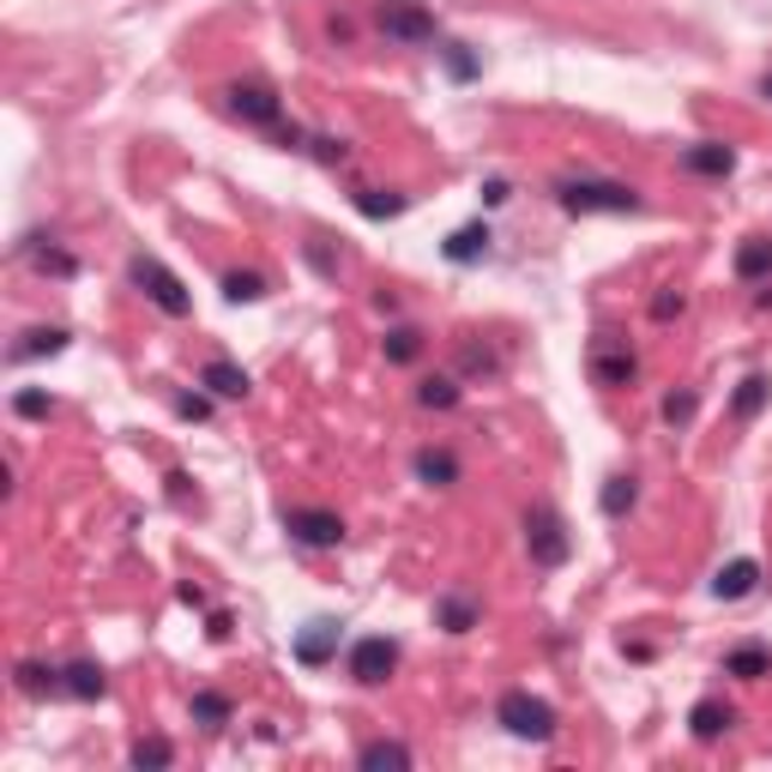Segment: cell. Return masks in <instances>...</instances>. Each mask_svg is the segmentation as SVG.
I'll return each mask as SVG.
<instances>
[{
  "label": "cell",
  "instance_id": "obj_1",
  "mask_svg": "<svg viewBox=\"0 0 772 772\" xmlns=\"http://www.w3.org/2000/svg\"><path fill=\"white\" fill-rule=\"evenodd\" d=\"M556 200H561V212H573V217L640 212V193L628 182H603V175H568V182H556Z\"/></svg>",
  "mask_w": 772,
  "mask_h": 772
},
{
  "label": "cell",
  "instance_id": "obj_2",
  "mask_svg": "<svg viewBox=\"0 0 772 772\" xmlns=\"http://www.w3.org/2000/svg\"><path fill=\"white\" fill-rule=\"evenodd\" d=\"M495 725L507 730V737H519V742H549L556 737V706L537 700L532 688H507L495 700Z\"/></svg>",
  "mask_w": 772,
  "mask_h": 772
},
{
  "label": "cell",
  "instance_id": "obj_3",
  "mask_svg": "<svg viewBox=\"0 0 772 772\" xmlns=\"http://www.w3.org/2000/svg\"><path fill=\"white\" fill-rule=\"evenodd\" d=\"M525 549H532L537 568H561L573 556V537L556 507H525Z\"/></svg>",
  "mask_w": 772,
  "mask_h": 772
},
{
  "label": "cell",
  "instance_id": "obj_4",
  "mask_svg": "<svg viewBox=\"0 0 772 772\" xmlns=\"http://www.w3.org/2000/svg\"><path fill=\"white\" fill-rule=\"evenodd\" d=\"M127 272H133V285L151 296V302L163 308V314L170 320H182V314H193V296L182 290V278L170 272V266L163 260H151V254H133V266H127Z\"/></svg>",
  "mask_w": 772,
  "mask_h": 772
},
{
  "label": "cell",
  "instance_id": "obj_5",
  "mask_svg": "<svg viewBox=\"0 0 772 772\" xmlns=\"http://www.w3.org/2000/svg\"><path fill=\"white\" fill-rule=\"evenodd\" d=\"M375 24H380V36H393V43H435L441 36V24H435V12H422L417 0H386V7L375 12Z\"/></svg>",
  "mask_w": 772,
  "mask_h": 772
},
{
  "label": "cell",
  "instance_id": "obj_6",
  "mask_svg": "<svg viewBox=\"0 0 772 772\" xmlns=\"http://www.w3.org/2000/svg\"><path fill=\"white\" fill-rule=\"evenodd\" d=\"M285 532L302 549H339L344 544V519L332 507H285Z\"/></svg>",
  "mask_w": 772,
  "mask_h": 772
},
{
  "label": "cell",
  "instance_id": "obj_7",
  "mask_svg": "<svg viewBox=\"0 0 772 772\" xmlns=\"http://www.w3.org/2000/svg\"><path fill=\"white\" fill-rule=\"evenodd\" d=\"M393 671H398V640L363 634V640L351 646V682H356V688H380Z\"/></svg>",
  "mask_w": 772,
  "mask_h": 772
},
{
  "label": "cell",
  "instance_id": "obj_8",
  "mask_svg": "<svg viewBox=\"0 0 772 772\" xmlns=\"http://www.w3.org/2000/svg\"><path fill=\"white\" fill-rule=\"evenodd\" d=\"M229 115H242L248 127H278L285 121V97L272 92L266 79H242V85H229Z\"/></svg>",
  "mask_w": 772,
  "mask_h": 772
},
{
  "label": "cell",
  "instance_id": "obj_9",
  "mask_svg": "<svg viewBox=\"0 0 772 772\" xmlns=\"http://www.w3.org/2000/svg\"><path fill=\"white\" fill-rule=\"evenodd\" d=\"M682 170L706 175V182H725V175L737 170V151H730L725 139H694V146L682 151Z\"/></svg>",
  "mask_w": 772,
  "mask_h": 772
},
{
  "label": "cell",
  "instance_id": "obj_10",
  "mask_svg": "<svg viewBox=\"0 0 772 772\" xmlns=\"http://www.w3.org/2000/svg\"><path fill=\"white\" fill-rule=\"evenodd\" d=\"M591 375H598V386H628L640 375L634 351H622V344H610V332L598 339V351H591Z\"/></svg>",
  "mask_w": 772,
  "mask_h": 772
},
{
  "label": "cell",
  "instance_id": "obj_11",
  "mask_svg": "<svg viewBox=\"0 0 772 772\" xmlns=\"http://www.w3.org/2000/svg\"><path fill=\"white\" fill-rule=\"evenodd\" d=\"M339 658V622H308L302 634H296V664H308V671H320V664Z\"/></svg>",
  "mask_w": 772,
  "mask_h": 772
},
{
  "label": "cell",
  "instance_id": "obj_12",
  "mask_svg": "<svg viewBox=\"0 0 772 772\" xmlns=\"http://www.w3.org/2000/svg\"><path fill=\"white\" fill-rule=\"evenodd\" d=\"M725 676L737 682H766L772 676V646H761V640H742V646L725 652Z\"/></svg>",
  "mask_w": 772,
  "mask_h": 772
},
{
  "label": "cell",
  "instance_id": "obj_13",
  "mask_svg": "<svg viewBox=\"0 0 772 772\" xmlns=\"http://www.w3.org/2000/svg\"><path fill=\"white\" fill-rule=\"evenodd\" d=\"M754 586H761V561H749V556H742V561H730V568H718V579H712V598H718V603H742Z\"/></svg>",
  "mask_w": 772,
  "mask_h": 772
},
{
  "label": "cell",
  "instance_id": "obj_14",
  "mask_svg": "<svg viewBox=\"0 0 772 772\" xmlns=\"http://www.w3.org/2000/svg\"><path fill=\"white\" fill-rule=\"evenodd\" d=\"M103 664H92V658H73L67 671H61V694H73V700H103Z\"/></svg>",
  "mask_w": 772,
  "mask_h": 772
},
{
  "label": "cell",
  "instance_id": "obj_15",
  "mask_svg": "<svg viewBox=\"0 0 772 772\" xmlns=\"http://www.w3.org/2000/svg\"><path fill=\"white\" fill-rule=\"evenodd\" d=\"M688 725H694V742H718L730 725H737V706H725V700H700L688 712Z\"/></svg>",
  "mask_w": 772,
  "mask_h": 772
},
{
  "label": "cell",
  "instance_id": "obj_16",
  "mask_svg": "<svg viewBox=\"0 0 772 772\" xmlns=\"http://www.w3.org/2000/svg\"><path fill=\"white\" fill-rule=\"evenodd\" d=\"M200 386H205V393H212V398H248V386H254V380L242 375L236 363H224V356H217V363H205Z\"/></svg>",
  "mask_w": 772,
  "mask_h": 772
},
{
  "label": "cell",
  "instance_id": "obj_17",
  "mask_svg": "<svg viewBox=\"0 0 772 772\" xmlns=\"http://www.w3.org/2000/svg\"><path fill=\"white\" fill-rule=\"evenodd\" d=\"M737 278L742 285H761V278H772V236H749L737 248Z\"/></svg>",
  "mask_w": 772,
  "mask_h": 772
},
{
  "label": "cell",
  "instance_id": "obj_18",
  "mask_svg": "<svg viewBox=\"0 0 772 772\" xmlns=\"http://www.w3.org/2000/svg\"><path fill=\"white\" fill-rule=\"evenodd\" d=\"M489 224H465V229H453V236H447V260L453 266H471V260H483L489 254Z\"/></svg>",
  "mask_w": 772,
  "mask_h": 772
},
{
  "label": "cell",
  "instance_id": "obj_19",
  "mask_svg": "<svg viewBox=\"0 0 772 772\" xmlns=\"http://www.w3.org/2000/svg\"><path fill=\"white\" fill-rule=\"evenodd\" d=\"M417 478L429 489H447V483H459V459L447 453V447H422V453H417Z\"/></svg>",
  "mask_w": 772,
  "mask_h": 772
},
{
  "label": "cell",
  "instance_id": "obj_20",
  "mask_svg": "<svg viewBox=\"0 0 772 772\" xmlns=\"http://www.w3.org/2000/svg\"><path fill=\"white\" fill-rule=\"evenodd\" d=\"M478 603H471V598H459V591H447V598L441 603H435V622H441L447 628V634H471V628H478Z\"/></svg>",
  "mask_w": 772,
  "mask_h": 772
},
{
  "label": "cell",
  "instance_id": "obj_21",
  "mask_svg": "<svg viewBox=\"0 0 772 772\" xmlns=\"http://www.w3.org/2000/svg\"><path fill=\"white\" fill-rule=\"evenodd\" d=\"M766 398H772V380H766V375H749V380L737 386V398H730V410H737L742 422H754V417L766 410Z\"/></svg>",
  "mask_w": 772,
  "mask_h": 772
},
{
  "label": "cell",
  "instance_id": "obj_22",
  "mask_svg": "<svg viewBox=\"0 0 772 772\" xmlns=\"http://www.w3.org/2000/svg\"><path fill=\"white\" fill-rule=\"evenodd\" d=\"M229 712H236V706H229L217 688H200V694H193V725H205V730H224V725H229Z\"/></svg>",
  "mask_w": 772,
  "mask_h": 772
},
{
  "label": "cell",
  "instance_id": "obj_23",
  "mask_svg": "<svg viewBox=\"0 0 772 772\" xmlns=\"http://www.w3.org/2000/svg\"><path fill=\"white\" fill-rule=\"evenodd\" d=\"M55 351H67V332L61 326H36V332H24V344H12V356H55Z\"/></svg>",
  "mask_w": 772,
  "mask_h": 772
},
{
  "label": "cell",
  "instance_id": "obj_24",
  "mask_svg": "<svg viewBox=\"0 0 772 772\" xmlns=\"http://www.w3.org/2000/svg\"><path fill=\"white\" fill-rule=\"evenodd\" d=\"M417 405L422 410H453L459 405V380L453 375H429V380L417 386Z\"/></svg>",
  "mask_w": 772,
  "mask_h": 772
},
{
  "label": "cell",
  "instance_id": "obj_25",
  "mask_svg": "<svg viewBox=\"0 0 772 772\" xmlns=\"http://www.w3.org/2000/svg\"><path fill=\"white\" fill-rule=\"evenodd\" d=\"M380 351H386V363H417V356H422V332L417 326H393L380 339Z\"/></svg>",
  "mask_w": 772,
  "mask_h": 772
},
{
  "label": "cell",
  "instance_id": "obj_26",
  "mask_svg": "<svg viewBox=\"0 0 772 772\" xmlns=\"http://www.w3.org/2000/svg\"><path fill=\"white\" fill-rule=\"evenodd\" d=\"M634 495H640V489H634V478H610V483H603V495H598L603 519H622V513L634 507Z\"/></svg>",
  "mask_w": 772,
  "mask_h": 772
},
{
  "label": "cell",
  "instance_id": "obj_27",
  "mask_svg": "<svg viewBox=\"0 0 772 772\" xmlns=\"http://www.w3.org/2000/svg\"><path fill=\"white\" fill-rule=\"evenodd\" d=\"M356 761H363V766H410V749H405V742H393V737H380V742H363Z\"/></svg>",
  "mask_w": 772,
  "mask_h": 772
},
{
  "label": "cell",
  "instance_id": "obj_28",
  "mask_svg": "<svg viewBox=\"0 0 772 772\" xmlns=\"http://www.w3.org/2000/svg\"><path fill=\"white\" fill-rule=\"evenodd\" d=\"M356 212H363V217H398V212H405V193L363 187V193H356Z\"/></svg>",
  "mask_w": 772,
  "mask_h": 772
},
{
  "label": "cell",
  "instance_id": "obj_29",
  "mask_svg": "<svg viewBox=\"0 0 772 772\" xmlns=\"http://www.w3.org/2000/svg\"><path fill=\"white\" fill-rule=\"evenodd\" d=\"M19 688L24 694H61V671L55 664H19Z\"/></svg>",
  "mask_w": 772,
  "mask_h": 772
},
{
  "label": "cell",
  "instance_id": "obj_30",
  "mask_svg": "<svg viewBox=\"0 0 772 772\" xmlns=\"http://www.w3.org/2000/svg\"><path fill=\"white\" fill-rule=\"evenodd\" d=\"M694 410H700V393H694V386H682V393L664 398V422H671V429H688Z\"/></svg>",
  "mask_w": 772,
  "mask_h": 772
},
{
  "label": "cell",
  "instance_id": "obj_31",
  "mask_svg": "<svg viewBox=\"0 0 772 772\" xmlns=\"http://www.w3.org/2000/svg\"><path fill=\"white\" fill-rule=\"evenodd\" d=\"M224 296H229V302H260L266 278L260 272H224Z\"/></svg>",
  "mask_w": 772,
  "mask_h": 772
},
{
  "label": "cell",
  "instance_id": "obj_32",
  "mask_svg": "<svg viewBox=\"0 0 772 772\" xmlns=\"http://www.w3.org/2000/svg\"><path fill=\"white\" fill-rule=\"evenodd\" d=\"M175 761V749L163 737H146V742H133V766H170Z\"/></svg>",
  "mask_w": 772,
  "mask_h": 772
},
{
  "label": "cell",
  "instance_id": "obj_33",
  "mask_svg": "<svg viewBox=\"0 0 772 772\" xmlns=\"http://www.w3.org/2000/svg\"><path fill=\"white\" fill-rule=\"evenodd\" d=\"M12 410H19V417H31V422H43L55 405H49V393H19V398H12Z\"/></svg>",
  "mask_w": 772,
  "mask_h": 772
},
{
  "label": "cell",
  "instance_id": "obj_34",
  "mask_svg": "<svg viewBox=\"0 0 772 772\" xmlns=\"http://www.w3.org/2000/svg\"><path fill=\"white\" fill-rule=\"evenodd\" d=\"M175 410H182L187 422H205V417H212V398H205V393H187V398H182V405H175Z\"/></svg>",
  "mask_w": 772,
  "mask_h": 772
},
{
  "label": "cell",
  "instance_id": "obj_35",
  "mask_svg": "<svg viewBox=\"0 0 772 772\" xmlns=\"http://www.w3.org/2000/svg\"><path fill=\"white\" fill-rule=\"evenodd\" d=\"M314 158L320 163H344V158H351V146H344V139H314Z\"/></svg>",
  "mask_w": 772,
  "mask_h": 772
},
{
  "label": "cell",
  "instance_id": "obj_36",
  "mask_svg": "<svg viewBox=\"0 0 772 772\" xmlns=\"http://www.w3.org/2000/svg\"><path fill=\"white\" fill-rule=\"evenodd\" d=\"M676 314H682V296H671V290H664L658 302H652V320H676Z\"/></svg>",
  "mask_w": 772,
  "mask_h": 772
},
{
  "label": "cell",
  "instance_id": "obj_37",
  "mask_svg": "<svg viewBox=\"0 0 772 772\" xmlns=\"http://www.w3.org/2000/svg\"><path fill=\"white\" fill-rule=\"evenodd\" d=\"M507 182H501V175H495V182H483V205H507Z\"/></svg>",
  "mask_w": 772,
  "mask_h": 772
},
{
  "label": "cell",
  "instance_id": "obj_38",
  "mask_svg": "<svg viewBox=\"0 0 772 772\" xmlns=\"http://www.w3.org/2000/svg\"><path fill=\"white\" fill-rule=\"evenodd\" d=\"M761 97H766V103H772V73H766V79H761Z\"/></svg>",
  "mask_w": 772,
  "mask_h": 772
}]
</instances>
